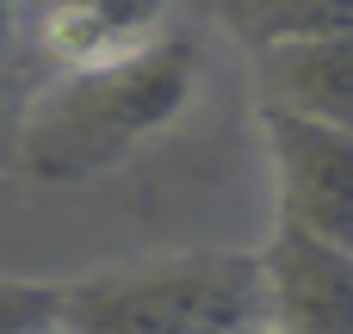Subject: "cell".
<instances>
[{
    "label": "cell",
    "mask_w": 353,
    "mask_h": 334,
    "mask_svg": "<svg viewBox=\"0 0 353 334\" xmlns=\"http://www.w3.org/2000/svg\"><path fill=\"white\" fill-rule=\"evenodd\" d=\"M56 334H68V328H56Z\"/></svg>",
    "instance_id": "8fae6325"
},
{
    "label": "cell",
    "mask_w": 353,
    "mask_h": 334,
    "mask_svg": "<svg viewBox=\"0 0 353 334\" xmlns=\"http://www.w3.org/2000/svg\"><path fill=\"white\" fill-rule=\"evenodd\" d=\"M248 334H279V328H273V322H267V328H248Z\"/></svg>",
    "instance_id": "30bf717a"
},
{
    "label": "cell",
    "mask_w": 353,
    "mask_h": 334,
    "mask_svg": "<svg viewBox=\"0 0 353 334\" xmlns=\"http://www.w3.org/2000/svg\"><path fill=\"white\" fill-rule=\"evenodd\" d=\"M68 334H248L267 328L261 248H180L149 260H112L62 279Z\"/></svg>",
    "instance_id": "7a4b0ae2"
},
{
    "label": "cell",
    "mask_w": 353,
    "mask_h": 334,
    "mask_svg": "<svg viewBox=\"0 0 353 334\" xmlns=\"http://www.w3.org/2000/svg\"><path fill=\"white\" fill-rule=\"evenodd\" d=\"M261 143L273 167V229L353 254V130L261 105Z\"/></svg>",
    "instance_id": "3957f363"
},
{
    "label": "cell",
    "mask_w": 353,
    "mask_h": 334,
    "mask_svg": "<svg viewBox=\"0 0 353 334\" xmlns=\"http://www.w3.org/2000/svg\"><path fill=\"white\" fill-rule=\"evenodd\" d=\"M261 267H267V322L279 334H353V254L273 229Z\"/></svg>",
    "instance_id": "5b68a950"
},
{
    "label": "cell",
    "mask_w": 353,
    "mask_h": 334,
    "mask_svg": "<svg viewBox=\"0 0 353 334\" xmlns=\"http://www.w3.org/2000/svg\"><path fill=\"white\" fill-rule=\"evenodd\" d=\"M174 0H37V50L62 68H105L174 37Z\"/></svg>",
    "instance_id": "277c9868"
},
{
    "label": "cell",
    "mask_w": 353,
    "mask_h": 334,
    "mask_svg": "<svg viewBox=\"0 0 353 334\" xmlns=\"http://www.w3.org/2000/svg\"><path fill=\"white\" fill-rule=\"evenodd\" d=\"M56 328H62V285L0 273V334H56Z\"/></svg>",
    "instance_id": "ba28073f"
},
{
    "label": "cell",
    "mask_w": 353,
    "mask_h": 334,
    "mask_svg": "<svg viewBox=\"0 0 353 334\" xmlns=\"http://www.w3.org/2000/svg\"><path fill=\"white\" fill-rule=\"evenodd\" d=\"M199 93V43L161 37L155 50L105 68H62L19 124V167L50 186H87L149 149Z\"/></svg>",
    "instance_id": "6da1fadb"
},
{
    "label": "cell",
    "mask_w": 353,
    "mask_h": 334,
    "mask_svg": "<svg viewBox=\"0 0 353 334\" xmlns=\"http://www.w3.org/2000/svg\"><path fill=\"white\" fill-rule=\"evenodd\" d=\"M223 19L248 50L304 43V37H353V0H223Z\"/></svg>",
    "instance_id": "52a82bcc"
},
{
    "label": "cell",
    "mask_w": 353,
    "mask_h": 334,
    "mask_svg": "<svg viewBox=\"0 0 353 334\" xmlns=\"http://www.w3.org/2000/svg\"><path fill=\"white\" fill-rule=\"evenodd\" d=\"M254 87L267 112L353 130V37H304L254 50Z\"/></svg>",
    "instance_id": "8992f818"
},
{
    "label": "cell",
    "mask_w": 353,
    "mask_h": 334,
    "mask_svg": "<svg viewBox=\"0 0 353 334\" xmlns=\"http://www.w3.org/2000/svg\"><path fill=\"white\" fill-rule=\"evenodd\" d=\"M6 43H12V25H6V0H0V68H6Z\"/></svg>",
    "instance_id": "9c48e42d"
}]
</instances>
